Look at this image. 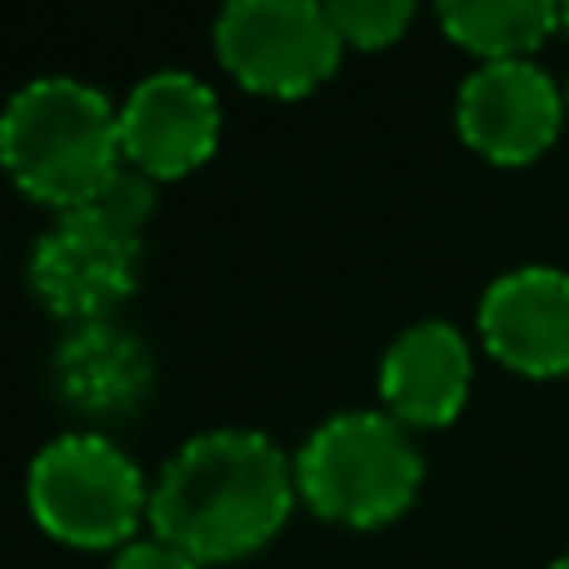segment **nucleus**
<instances>
[{
  "instance_id": "nucleus-4",
  "label": "nucleus",
  "mask_w": 569,
  "mask_h": 569,
  "mask_svg": "<svg viewBox=\"0 0 569 569\" xmlns=\"http://www.w3.org/2000/svg\"><path fill=\"white\" fill-rule=\"evenodd\" d=\"M30 520L70 550H126L150 520V485L110 435L70 430L26 470Z\"/></svg>"
},
{
  "instance_id": "nucleus-14",
  "label": "nucleus",
  "mask_w": 569,
  "mask_h": 569,
  "mask_svg": "<svg viewBox=\"0 0 569 569\" xmlns=\"http://www.w3.org/2000/svg\"><path fill=\"white\" fill-rule=\"evenodd\" d=\"M110 569H200L190 555H180L176 545L166 540H130L126 550H116V560H110Z\"/></svg>"
},
{
  "instance_id": "nucleus-13",
  "label": "nucleus",
  "mask_w": 569,
  "mask_h": 569,
  "mask_svg": "<svg viewBox=\"0 0 569 569\" xmlns=\"http://www.w3.org/2000/svg\"><path fill=\"white\" fill-rule=\"evenodd\" d=\"M330 20L340 30L345 46L355 50H385L410 30L415 6L410 0H335Z\"/></svg>"
},
{
  "instance_id": "nucleus-1",
  "label": "nucleus",
  "mask_w": 569,
  "mask_h": 569,
  "mask_svg": "<svg viewBox=\"0 0 569 569\" xmlns=\"http://www.w3.org/2000/svg\"><path fill=\"white\" fill-rule=\"evenodd\" d=\"M300 485L295 460L266 430L226 425L190 435L150 485V535L200 569L250 560L284 530Z\"/></svg>"
},
{
  "instance_id": "nucleus-9",
  "label": "nucleus",
  "mask_w": 569,
  "mask_h": 569,
  "mask_svg": "<svg viewBox=\"0 0 569 569\" xmlns=\"http://www.w3.org/2000/svg\"><path fill=\"white\" fill-rule=\"evenodd\" d=\"M480 345L505 370L555 380L569 375V270L520 266L480 295Z\"/></svg>"
},
{
  "instance_id": "nucleus-17",
  "label": "nucleus",
  "mask_w": 569,
  "mask_h": 569,
  "mask_svg": "<svg viewBox=\"0 0 569 569\" xmlns=\"http://www.w3.org/2000/svg\"><path fill=\"white\" fill-rule=\"evenodd\" d=\"M565 106H569V80H565Z\"/></svg>"
},
{
  "instance_id": "nucleus-15",
  "label": "nucleus",
  "mask_w": 569,
  "mask_h": 569,
  "mask_svg": "<svg viewBox=\"0 0 569 569\" xmlns=\"http://www.w3.org/2000/svg\"><path fill=\"white\" fill-rule=\"evenodd\" d=\"M560 30L569 36V6H560Z\"/></svg>"
},
{
  "instance_id": "nucleus-16",
  "label": "nucleus",
  "mask_w": 569,
  "mask_h": 569,
  "mask_svg": "<svg viewBox=\"0 0 569 569\" xmlns=\"http://www.w3.org/2000/svg\"><path fill=\"white\" fill-rule=\"evenodd\" d=\"M550 569H569V550H565V555H560V560H555Z\"/></svg>"
},
{
  "instance_id": "nucleus-11",
  "label": "nucleus",
  "mask_w": 569,
  "mask_h": 569,
  "mask_svg": "<svg viewBox=\"0 0 569 569\" xmlns=\"http://www.w3.org/2000/svg\"><path fill=\"white\" fill-rule=\"evenodd\" d=\"M156 390V360L146 340L116 320L70 325L56 350V395L86 420H130Z\"/></svg>"
},
{
  "instance_id": "nucleus-8",
  "label": "nucleus",
  "mask_w": 569,
  "mask_h": 569,
  "mask_svg": "<svg viewBox=\"0 0 569 569\" xmlns=\"http://www.w3.org/2000/svg\"><path fill=\"white\" fill-rule=\"evenodd\" d=\"M220 146V100L190 70H150L120 106V156L146 180H180Z\"/></svg>"
},
{
  "instance_id": "nucleus-6",
  "label": "nucleus",
  "mask_w": 569,
  "mask_h": 569,
  "mask_svg": "<svg viewBox=\"0 0 569 569\" xmlns=\"http://www.w3.org/2000/svg\"><path fill=\"white\" fill-rule=\"evenodd\" d=\"M30 295L56 320L96 325L136 295L140 236L100 220L96 210H70L36 240L26 266Z\"/></svg>"
},
{
  "instance_id": "nucleus-2",
  "label": "nucleus",
  "mask_w": 569,
  "mask_h": 569,
  "mask_svg": "<svg viewBox=\"0 0 569 569\" xmlns=\"http://www.w3.org/2000/svg\"><path fill=\"white\" fill-rule=\"evenodd\" d=\"M0 160L36 206L86 210L126 170L120 110L76 76L26 80L0 116Z\"/></svg>"
},
{
  "instance_id": "nucleus-5",
  "label": "nucleus",
  "mask_w": 569,
  "mask_h": 569,
  "mask_svg": "<svg viewBox=\"0 0 569 569\" xmlns=\"http://www.w3.org/2000/svg\"><path fill=\"white\" fill-rule=\"evenodd\" d=\"M216 56L246 90L295 100L335 76L345 40L320 0H236L216 16Z\"/></svg>"
},
{
  "instance_id": "nucleus-10",
  "label": "nucleus",
  "mask_w": 569,
  "mask_h": 569,
  "mask_svg": "<svg viewBox=\"0 0 569 569\" xmlns=\"http://www.w3.org/2000/svg\"><path fill=\"white\" fill-rule=\"evenodd\" d=\"M475 350L450 320H415L390 340L380 360L385 415L405 430H440L470 400Z\"/></svg>"
},
{
  "instance_id": "nucleus-7",
  "label": "nucleus",
  "mask_w": 569,
  "mask_h": 569,
  "mask_svg": "<svg viewBox=\"0 0 569 569\" xmlns=\"http://www.w3.org/2000/svg\"><path fill=\"white\" fill-rule=\"evenodd\" d=\"M569 106L560 80L535 60L475 66L455 96V126L465 146L490 166H530L560 136Z\"/></svg>"
},
{
  "instance_id": "nucleus-3",
  "label": "nucleus",
  "mask_w": 569,
  "mask_h": 569,
  "mask_svg": "<svg viewBox=\"0 0 569 569\" xmlns=\"http://www.w3.org/2000/svg\"><path fill=\"white\" fill-rule=\"evenodd\" d=\"M300 500L345 530H380L400 520L425 485V455L395 415L345 410L305 435L295 455Z\"/></svg>"
},
{
  "instance_id": "nucleus-12",
  "label": "nucleus",
  "mask_w": 569,
  "mask_h": 569,
  "mask_svg": "<svg viewBox=\"0 0 569 569\" xmlns=\"http://www.w3.org/2000/svg\"><path fill=\"white\" fill-rule=\"evenodd\" d=\"M435 20L460 50L480 56V66H500V60H535V50L560 30V6L550 0H445Z\"/></svg>"
}]
</instances>
